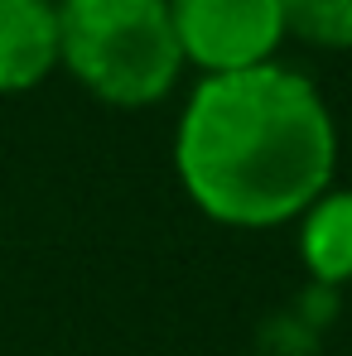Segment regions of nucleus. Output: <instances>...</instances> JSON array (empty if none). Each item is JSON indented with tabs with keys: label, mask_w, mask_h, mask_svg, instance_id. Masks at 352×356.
Instances as JSON below:
<instances>
[{
	"label": "nucleus",
	"mask_w": 352,
	"mask_h": 356,
	"mask_svg": "<svg viewBox=\"0 0 352 356\" xmlns=\"http://www.w3.org/2000/svg\"><path fill=\"white\" fill-rule=\"evenodd\" d=\"M174 174L208 222L270 232L333 188L338 120L314 77L280 58L198 77L174 120Z\"/></svg>",
	"instance_id": "f257e3e1"
},
{
	"label": "nucleus",
	"mask_w": 352,
	"mask_h": 356,
	"mask_svg": "<svg viewBox=\"0 0 352 356\" xmlns=\"http://www.w3.org/2000/svg\"><path fill=\"white\" fill-rule=\"evenodd\" d=\"M63 72L116 111L160 106L183 77L169 0H59Z\"/></svg>",
	"instance_id": "f03ea898"
},
{
	"label": "nucleus",
	"mask_w": 352,
	"mask_h": 356,
	"mask_svg": "<svg viewBox=\"0 0 352 356\" xmlns=\"http://www.w3.org/2000/svg\"><path fill=\"white\" fill-rule=\"evenodd\" d=\"M169 24L198 77L266 67L285 49L280 0H169Z\"/></svg>",
	"instance_id": "7ed1b4c3"
},
{
	"label": "nucleus",
	"mask_w": 352,
	"mask_h": 356,
	"mask_svg": "<svg viewBox=\"0 0 352 356\" xmlns=\"http://www.w3.org/2000/svg\"><path fill=\"white\" fill-rule=\"evenodd\" d=\"M63 72L59 0H0V97H29Z\"/></svg>",
	"instance_id": "20e7f679"
},
{
	"label": "nucleus",
	"mask_w": 352,
	"mask_h": 356,
	"mask_svg": "<svg viewBox=\"0 0 352 356\" xmlns=\"http://www.w3.org/2000/svg\"><path fill=\"white\" fill-rule=\"evenodd\" d=\"M299 260L319 289L352 284V188L319 193L299 217Z\"/></svg>",
	"instance_id": "39448f33"
},
{
	"label": "nucleus",
	"mask_w": 352,
	"mask_h": 356,
	"mask_svg": "<svg viewBox=\"0 0 352 356\" xmlns=\"http://www.w3.org/2000/svg\"><path fill=\"white\" fill-rule=\"evenodd\" d=\"M285 39L319 54H352V0H280Z\"/></svg>",
	"instance_id": "423d86ee"
}]
</instances>
